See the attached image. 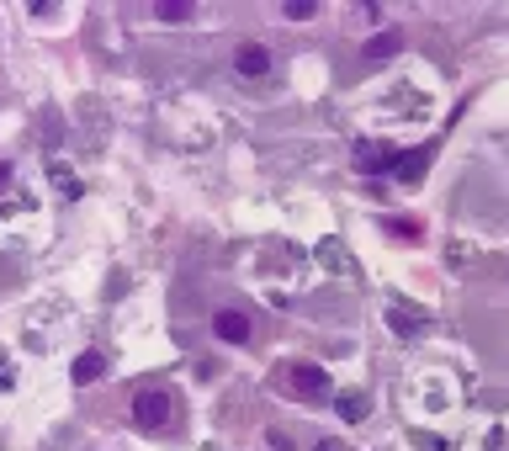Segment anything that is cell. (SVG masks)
I'll return each instance as SVG.
<instances>
[{
    "label": "cell",
    "mask_w": 509,
    "mask_h": 451,
    "mask_svg": "<svg viewBox=\"0 0 509 451\" xmlns=\"http://www.w3.org/2000/svg\"><path fill=\"white\" fill-rule=\"evenodd\" d=\"M213 330H218V340H228V345H244V340L255 335V324H250L239 308H224V314L213 319Z\"/></svg>",
    "instance_id": "cell-3"
},
{
    "label": "cell",
    "mask_w": 509,
    "mask_h": 451,
    "mask_svg": "<svg viewBox=\"0 0 509 451\" xmlns=\"http://www.w3.org/2000/svg\"><path fill=\"white\" fill-rule=\"evenodd\" d=\"M233 69H239L244 80H266V75H271V49H266V43H239V49H233Z\"/></svg>",
    "instance_id": "cell-2"
},
{
    "label": "cell",
    "mask_w": 509,
    "mask_h": 451,
    "mask_svg": "<svg viewBox=\"0 0 509 451\" xmlns=\"http://www.w3.org/2000/svg\"><path fill=\"white\" fill-rule=\"evenodd\" d=\"M154 16H160V22H191V16H197V5H191V0H160V5H154Z\"/></svg>",
    "instance_id": "cell-5"
},
{
    "label": "cell",
    "mask_w": 509,
    "mask_h": 451,
    "mask_svg": "<svg viewBox=\"0 0 509 451\" xmlns=\"http://www.w3.org/2000/svg\"><path fill=\"white\" fill-rule=\"evenodd\" d=\"M319 451H345V447H339V441H324V447H319Z\"/></svg>",
    "instance_id": "cell-9"
},
{
    "label": "cell",
    "mask_w": 509,
    "mask_h": 451,
    "mask_svg": "<svg viewBox=\"0 0 509 451\" xmlns=\"http://www.w3.org/2000/svg\"><path fill=\"white\" fill-rule=\"evenodd\" d=\"M101 372H107V361H101V356H96V350H85V356H80V361H75V383H96V377H101Z\"/></svg>",
    "instance_id": "cell-6"
},
{
    "label": "cell",
    "mask_w": 509,
    "mask_h": 451,
    "mask_svg": "<svg viewBox=\"0 0 509 451\" xmlns=\"http://www.w3.org/2000/svg\"><path fill=\"white\" fill-rule=\"evenodd\" d=\"M170 414H175V398H170V394H154V388H149V394L133 398V420H138L144 430H160V425H170Z\"/></svg>",
    "instance_id": "cell-1"
},
{
    "label": "cell",
    "mask_w": 509,
    "mask_h": 451,
    "mask_svg": "<svg viewBox=\"0 0 509 451\" xmlns=\"http://www.w3.org/2000/svg\"><path fill=\"white\" fill-rule=\"evenodd\" d=\"M292 388H297V394L324 398V394H329V377H324L319 367H292Z\"/></svg>",
    "instance_id": "cell-4"
},
{
    "label": "cell",
    "mask_w": 509,
    "mask_h": 451,
    "mask_svg": "<svg viewBox=\"0 0 509 451\" xmlns=\"http://www.w3.org/2000/svg\"><path fill=\"white\" fill-rule=\"evenodd\" d=\"M398 49V32H388V38H377L372 49H366V58H382V54H393Z\"/></svg>",
    "instance_id": "cell-8"
},
{
    "label": "cell",
    "mask_w": 509,
    "mask_h": 451,
    "mask_svg": "<svg viewBox=\"0 0 509 451\" xmlns=\"http://www.w3.org/2000/svg\"><path fill=\"white\" fill-rule=\"evenodd\" d=\"M286 16H292V22H308V16H319V5H313V0H292Z\"/></svg>",
    "instance_id": "cell-7"
}]
</instances>
